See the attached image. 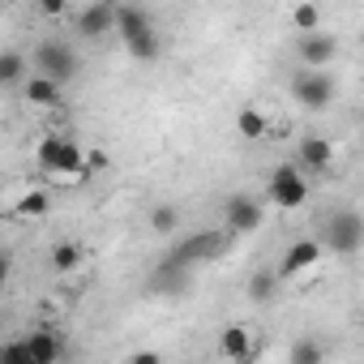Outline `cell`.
I'll use <instances>...</instances> for the list:
<instances>
[{"mask_svg": "<svg viewBox=\"0 0 364 364\" xmlns=\"http://www.w3.org/2000/svg\"><path fill=\"white\" fill-rule=\"evenodd\" d=\"M14 215L18 219H31V223L35 219H48L52 215V193L48 189H22V198L14 202Z\"/></svg>", "mask_w": 364, "mask_h": 364, "instance_id": "2e32d148", "label": "cell"}, {"mask_svg": "<svg viewBox=\"0 0 364 364\" xmlns=\"http://www.w3.org/2000/svg\"><path fill=\"white\" fill-rule=\"evenodd\" d=\"M124 364H163V355H159V351H133Z\"/></svg>", "mask_w": 364, "mask_h": 364, "instance_id": "484cf974", "label": "cell"}, {"mask_svg": "<svg viewBox=\"0 0 364 364\" xmlns=\"http://www.w3.org/2000/svg\"><path fill=\"white\" fill-rule=\"evenodd\" d=\"M26 351H31L35 364H56L65 347H60V334L56 330H35V334H26Z\"/></svg>", "mask_w": 364, "mask_h": 364, "instance_id": "9a60e30c", "label": "cell"}, {"mask_svg": "<svg viewBox=\"0 0 364 364\" xmlns=\"http://www.w3.org/2000/svg\"><path fill=\"white\" fill-rule=\"evenodd\" d=\"M124 52H129L137 65H150V60H159V52H163V39H159V31H146V35H133V39H124Z\"/></svg>", "mask_w": 364, "mask_h": 364, "instance_id": "ac0fdd59", "label": "cell"}, {"mask_svg": "<svg viewBox=\"0 0 364 364\" xmlns=\"http://www.w3.org/2000/svg\"><path fill=\"white\" fill-rule=\"evenodd\" d=\"M150 228H154L159 236H176V228H180V210H176V206H167V202L150 206Z\"/></svg>", "mask_w": 364, "mask_h": 364, "instance_id": "ffe728a7", "label": "cell"}, {"mask_svg": "<svg viewBox=\"0 0 364 364\" xmlns=\"http://www.w3.org/2000/svg\"><path fill=\"white\" fill-rule=\"evenodd\" d=\"M35 69H39V77H48V82H56L65 90V82L77 77V56H73V48L65 39H43L35 48Z\"/></svg>", "mask_w": 364, "mask_h": 364, "instance_id": "7a4b0ae2", "label": "cell"}, {"mask_svg": "<svg viewBox=\"0 0 364 364\" xmlns=\"http://www.w3.org/2000/svg\"><path fill=\"white\" fill-rule=\"evenodd\" d=\"M77 35H86V39L116 35V5H107V0H95V5H86V9L77 14Z\"/></svg>", "mask_w": 364, "mask_h": 364, "instance_id": "8fae6325", "label": "cell"}, {"mask_svg": "<svg viewBox=\"0 0 364 364\" xmlns=\"http://www.w3.org/2000/svg\"><path fill=\"white\" fill-rule=\"evenodd\" d=\"M22 73H26L22 52H0V86H18Z\"/></svg>", "mask_w": 364, "mask_h": 364, "instance_id": "7402d4cb", "label": "cell"}, {"mask_svg": "<svg viewBox=\"0 0 364 364\" xmlns=\"http://www.w3.org/2000/svg\"><path fill=\"white\" fill-rule=\"evenodd\" d=\"M146 31H154V18L141 5H116V35L120 39H133V35H146Z\"/></svg>", "mask_w": 364, "mask_h": 364, "instance_id": "7c38bea8", "label": "cell"}, {"mask_svg": "<svg viewBox=\"0 0 364 364\" xmlns=\"http://www.w3.org/2000/svg\"><path fill=\"white\" fill-rule=\"evenodd\" d=\"M257 351H262V338H257V330L245 326V321H236V326H228V330L219 334V355H223L228 364H249Z\"/></svg>", "mask_w": 364, "mask_h": 364, "instance_id": "52a82bcc", "label": "cell"}, {"mask_svg": "<svg viewBox=\"0 0 364 364\" xmlns=\"http://www.w3.org/2000/svg\"><path fill=\"white\" fill-rule=\"evenodd\" d=\"M291 26H296L300 35H317V31H321V9H317V5H296V9H291Z\"/></svg>", "mask_w": 364, "mask_h": 364, "instance_id": "603a6c76", "label": "cell"}, {"mask_svg": "<svg viewBox=\"0 0 364 364\" xmlns=\"http://www.w3.org/2000/svg\"><path fill=\"white\" fill-rule=\"evenodd\" d=\"M334 95H338V82L326 69H300L291 77V99L300 107H309V112H326L334 103Z\"/></svg>", "mask_w": 364, "mask_h": 364, "instance_id": "3957f363", "label": "cell"}, {"mask_svg": "<svg viewBox=\"0 0 364 364\" xmlns=\"http://www.w3.org/2000/svg\"><path fill=\"white\" fill-rule=\"evenodd\" d=\"M274 291H279L274 270H257V274L249 279V300H253V304H270V300H274Z\"/></svg>", "mask_w": 364, "mask_h": 364, "instance_id": "d6986e66", "label": "cell"}, {"mask_svg": "<svg viewBox=\"0 0 364 364\" xmlns=\"http://www.w3.org/2000/svg\"><path fill=\"white\" fill-rule=\"evenodd\" d=\"M228 245H232V240H228V232H198V236H189V240H180V245L167 253V262H171V266H180V270H193V266H202V262L219 257Z\"/></svg>", "mask_w": 364, "mask_h": 364, "instance_id": "5b68a950", "label": "cell"}, {"mask_svg": "<svg viewBox=\"0 0 364 364\" xmlns=\"http://www.w3.org/2000/svg\"><path fill=\"white\" fill-rule=\"evenodd\" d=\"M321 240H326L321 249H330V253H338V257H355L360 245H364V219H360L355 210H334V215L326 219V236H321Z\"/></svg>", "mask_w": 364, "mask_h": 364, "instance_id": "277c9868", "label": "cell"}, {"mask_svg": "<svg viewBox=\"0 0 364 364\" xmlns=\"http://www.w3.org/2000/svg\"><path fill=\"white\" fill-rule=\"evenodd\" d=\"M236 133H240L245 141H262V137H270V116H266L257 103H245V107L236 112Z\"/></svg>", "mask_w": 364, "mask_h": 364, "instance_id": "4fadbf2b", "label": "cell"}, {"mask_svg": "<svg viewBox=\"0 0 364 364\" xmlns=\"http://www.w3.org/2000/svg\"><path fill=\"white\" fill-rule=\"evenodd\" d=\"M0 364H35L31 351H26V338H9L0 343Z\"/></svg>", "mask_w": 364, "mask_h": 364, "instance_id": "cb8c5ba5", "label": "cell"}, {"mask_svg": "<svg viewBox=\"0 0 364 364\" xmlns=\"http://www.w3.org/2000/svg\"><path fill=\"white\" fill-rule=\"evenodd\" d=\"M296 56H300V65H304V69H326V65L338 56V39H334V35H326V31H317V35H300Z\"/></svg>", "mask_w": 364, "mask_h": 364, "instance_id": "30bf717a", "label": "cell"}, {"mask_svg": "<svg viewBox=\"0 0 364 364\" xmlns=\"http://www.w3.org/2000/svg\"><path fill=\"white\" fill-rule=\"evenodd\" d=\"M291 364H326V347L317 338H296L291 343Z\"/></svg>", "mask_w": 364, "mask_h": 364, "instance_id": "44dd1931", "label": "cell"}, {"mask_svg": "<svg viewBox=\"0 0 364 364\" xmlns=\"http://www.w3.org/2000/svg\"><path fill=\"white\" fill-rule=\"evenodd\" d=\"M321 240H296L287 253H283V262H279V270H274V279L283 283V279H296V274H304V270H313L317 262H321Z\"/></svg>", "mask_w": 364, "mask_h": 364, "instance_id": "9c48e42d", "label": "cell"}, {"mask_svg": "<svg viewBox=\"0 0 364 364\" xmlns=\"http://www.w3.org/2000/svg\"><path fill=\"white\" fill-rule=\"evenodd\" d=\"M223 219H228V228H223L228 236H253L266 219V206L253 193H232L228 206H223Z\"/></svg>", "mask_w": 364, "mask_h": 364, "instance_id": "8992f818", "label": "cell"}, {"mask_svg": "<svg viewBox=\"0 0 364 364\" xmlns=\"http://www.w3.org/2000/svg\"><path fill=\"white\" fill-rule=\"evenodd\" d=\"M39 14H43V18H65L69 5H65V0H39Z\"/></svg>", "mask_w": 364, "mask_h": 364, "instance_id": "d4e9b609", "label": "cell"}, {"mask_svg": "<svg viewBox=\"0 0 364 364\" xmlns=\"http://www.w3.org/2000/svg\"><path fill=\"white\" fill-rule=\"evenodd\" d=\"M334 141L330 137H321V133H309V137H300V146H296V167L300 171H313V176H321V171H330L334 167Z\"/></svg>", "mask_w": 364, "mask_h": 364, "instance_id": "ba28073f", "label": "cell"}, {"mask_svg": "<svg viewBox=\"0 0 364 364\" xmlns=\"http://www.w3.org/2000/svg\"><path fill=\"white\" fill-rule=\"evenodd\" d=\"M266 202L279 206V210H296V206L309 202V180H304V171L296 163H279L270 171V180H266Z\"/></svg>", "mask_w": 364, "mask_h": 364, "instance_id": "6da1fadb", "label": "cell"}, {"mask_svg": "<svg viewBox=\"0 0 364 364\" xmlns=\"http://www.w3.org/2000/svg\"><path fill=\"white\" fill-rule=\"evenodd\" d=\"M48 262H52V270H56V274H73V270L86 262V249H82L77 240H56Z\"/></svg>", "mask_w": 364, "mask_h": 364, "instance_id": "e0dca14e", "label": "cell"}, {"mask_svg": "<svg viewBox=\"0 0 364 364\" xmlns=\"http://www.w3.org/2000/svg\"><path fill=\"white\" fill-rule=\"evenodd\" d=\"M22 95H26V103H35V107H60V103H65V90H60L56 82L39 77V73H31V77H26Z\"/></svg>", "mask_w": 364, "mask_h": 364, "instance_id": "5bb4252c", "label": "cell"}, {"mask_svg": "<svg viewBox=\"0 0 364 364\" xmlns=\"http://www.w3.org/2000/svg\"><path fill=\"white\" fill-rule=\"evenodd\" d=\"M9 274H14V257L0 253V283H9Z\"/></svg>", "mask_w": 364, "mask_h": 364, "instance_id": "4316f807", "label": "cell"}]
</instances>
